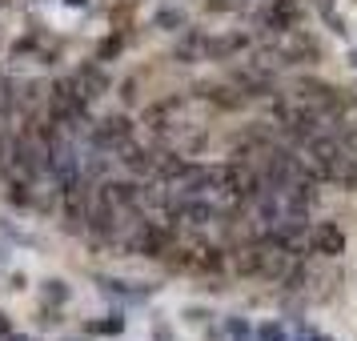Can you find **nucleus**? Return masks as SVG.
Masks as SVG:
<instances>
[{
	"label": "nucleus",
	"instance_id": "obj_1",
	"mask_svg": "<svg viewBox=\"0 0 357 341\" xmlns=\"http://www.w3.org/2000/svg\"><path fill=\"white\" fill-rule=\"evenodd\" d=\"M45 177V145L36 137V121H24V129L8 137V157H4V181H24L36 185Z\"/></svg>",
	"mask_w": 357,
	"mask_h": 341
},
{
	"label": "nucleus",
	"instance_id": "obj_2",
	"mask_svg": "<svg viewBox=\"0 0 357 341\" xmlns=\"http://www.w3.org/2000/svg\"><path fill=\"white\" fill-rule=\"evenodd\" d=\"M45 116H49V121H56V125L68 132V137H77V132H89V125H93L89 100H81L65 81H56L49 93H45Z\"/></svg>",
	"mask_w": 357,
	"mask_h": 341
},
{
	"label": "nucleus",
	"instance_id": "obj_3",
	"mask_svg": "<svg viewBox=\"0 0 357 341\" xmlns=\"http://www.w3.org/2000/svg\"><path fill=\"white\" fill-rule=\"evenodd\" d=\"M253 24L261 29V36H281L289 29H301V4L297 0H257Z\"/></svg>",
	"mask_w": 357,
	"mask_h": 341
},
{
	"label": "nucleus",
	"instance_id": "obj_4",
	"mask_svg": "<svg viewBox=\"0 0 357 341\" xmlns=\"http://www.w3.org/2000/svg\"><path fill=\"white\" fill-rule=\"evenodd\" d=\"M65 84L77 93L81 100H100L109 89H113V77H109V68L100 65V61H81V65H73L68 68V77H65Z\"/></svg>",
	"mask_w": 357,
	"mask_h": 341
},
{
	"label": "nucleus",
	"instance_id": "obj_5",
	"mask_svg": "<svg viewBox=\"0 0 357 341\" xmlns=\"http://www.w3.org/2000/svg\"><path fill=\"white\" fill-rule=\"evenodd\" d=\"M93 193H97V181L81 177L68 193H61V229L65 233H84L89 209H93Z\"/></svg>",
	"mask_w": 357,
	"mask_h": 341
},
{
	"label": "nucleus",
	"instance_id": "obj_6",
	"mask_svg": "<svg viewBox=\"0 0 357 341\" xmlns=\"http://www.w3.org/2000/svg\"><path fill=\"white\" fill-rule=\"evenodd\" d=\"M229 84L241 93L245 100H253V97H273L277 89H273V68H265L261 65V56L257 61H249V65H237V68H229Z\"/></svg>",
	"mask_w": 357,
	"mask_h": 341
},
{
	"label": "nucleus",
	"instance_id": "obj_7",
	"mask_svg": "<svg viewBox=\"0 0 357 341\" xmlns=\"http://www.w3.org/2000/svg\"><path fill=\"white\" fill-rule=\"evenodd\" d=\"M132 125L125 113H113L105 116V121H93L89 125V149H100V153H116L121 145H129L132 141Z\"/></svg>",
	"mask_w": 357,
	"mask_h": 341
},
{
	"label": "nucleus",
	"instance_id": "obj_8",
	"mask_svg": "<svg viewBox=\"0 0 357 341\" xmlns=\"http://www.w3.org/2000/svg\"><path fill=\"white\" fill-rule=\"evenodd\" d=\"M221 193L233 201H253L261 193V177L253 161H229L221 169Z\"/></svg>",
	"mask_w": 357,
	"mask_h": 341
},
{
	"label": "nucleus",
	"instance_id": "obj_9",
	"mask_svg": "<svg viewBox=\"0 0 357 341\" xmlns=\"http://www.w3.org/2000/svg\"><path fill=\"white\" fill-rule=\"evenodd\" d=\"M177 225H189V229H205L217 221V205H213L209 197H177V205L169 213Z\"/></svg>",
	"mask_w": 357,
	"mask_h": 341
},
{
	"label": "nucleus",
	"instance_id": "obj_10",
	"mask_svg": "<svg viewBox=\"0 0 357 341\" xmlns=\"http://www.w3.org/2000/svg\"><path fill=\"white\" fill-rule=\"evenodd\" d=\"M345 253V233L337 221H321V225H309V257H329L337 261Z\"/></svg>",
	"mask_w": 357,
	"mask_h": 341
},
{
	"label": "nucleus",
	"instance_id": "obj_11",
	"mask_svg": "<svg viewBox=\"0 0 357 341\" xmlns=\"http://www.w3.org/2000/svg\"><path fill=\"white\" fill-rule=\"evenodd\" d=\"M181 197H209L221 189V169H209V165H189L185 177L173 185Z\"/></svg>",
	"mask_w": 357,
	"mask_h": 341
},
{
	"label": "nucleus",
	"instance_id": "obj_12",
	"mask_svg": "<svg viewBox=\"0 0 357 341\" xmlns=\"http://www.w3.org/2000/svg\"><path fill=\"white\" fill-rule=\"evenodd\" d=\"M97 197H105L113 209L121 213H132V209H141V185L137 181H97Z\"/></svg>",
	"mask_w": 357,
	"mask_h": 341
},
{
	"label": "nucleus",
	"instance_id": "obj_13",
	"mask_svg": "<svg viewBox=\"0 0 357 341\" xmlns=\"http://www.w3.org/2000/svg\"><path fill=\"white\" fill-rule=\"evenodd\" d=\"M225 269H229V253L225 249H217V245H201V249H193V273L221 277Z\"/></svg>",
	"mask_w": 357,
	"mask_h": 341
},
{
	"label": "nucleus",
	"instance_id": "obj_14",
	"mask_svg": "<svg viewBox=\"0 0 357 341\" xmlns=\"http://www.w3.org/2000/svg\"><path fill=\"white\" fill-rule=\"evenodd\" d=\"M116 161L125 165L129 173H137V177H145V173H153V165H157V157L149 153V149H141L137 141H129V145L116 149Z\"/></svg>",
	"mask_w": 357,
	"mask_h": 341
},
{
	"label": "nucleus",
	"instance_id": "obj_15",
	"mask_svg": "<svg viewBox=\"0 0 357 341\" xmlns=\"http://www.w3.org/2000/svg\"><path fill=\"white\" fill-rule=\"evenodd\" d=\"M249 49V36L241 33H229V36H209V45H205V61H229V56H237V52Z\"/></svg>",
	"mask_w": 357,
	"mask_h": 341
},
{
	"label": "nucleus",
	"instance_id": "obj_16",
	"mask_svg": "<svg viewBox=\"0 0 357 341\" xmlns=\"http://www.w3.org/2000/svg\"><path fill=\"white\" fill-rule=\"evenodd\" d=\"M205 45H209V33H197V29H189V33L181 36V45L173 49V61H181V65L205 61Z\"/></svg>",
	"mask_w": 357,
	"mask_h": 341
},
{
	"label": "nucleus",
	"instance_id": "obj_17",
	"mask_svg": "<svg viewBox=\"0 0 357 341\" xmlns=\"http://www.w3.org/2000/svg\"><path fill=\"white\" fill-rule=\"evenodd\" d=\"M189 165L193 161H185V157H177V153H165V157H157V165H153V177L161 181V185H177Z\"/></svg>",
	"mask_w": 357,
	"mask_h": 341
},
{
	"label": "nucleus",
	"instance_id": "obj_18",
	"mask_svg": "<svg viewBox=\"0 0 357 341\" xmlns=\"http://www.w3.org/2000/svg\"><path fill=\"white\" fill-rule=\"evenodd\" d=\"M325 181H333L337 189H349V193H354V189H357V161H354V157H341V161L333 165V173H329Z\"/></svg>",
	"mask_w": 357,
	"mask_h": 341
},
{
	"label": "nucleus",
	"instance_id": "obj_19",
	"mask_svg": "<svg viewBox=\"0 0 357 341\" xmlns=\"http://www.w3.org/2000/svg\"><path fill=\"white\" fill-rule=\"evenodd\" d=\"M185 24H189L185 8H177V4H169V8H157V29H165V33H181Z\"/></svg>",
	"mask_w": 357,
	"mask_h": 341
},
{
	"label": "nucleus",
	"instance_id": "obj_20",
	"mask_svg": "<svg viewBox=\"0 0 357 341\" xmlns=\"http://www.w3.org/2000/svg\"><path fill=\"white\" fill-rule=\"evenodd\" d=\"M209 100L217 105V109H241L245 97L233 89V84H217V89H209Z\"/></svg>",
	"mask_w": 357,
	"mask_h": 341
},
{
	"label": "nucleus",
	"instance_id": "obj_21",
	"mask_svg": "<svg viewBox=\"0 0 357 341\" xmlns=\"http://www.w3.org/2000/svg\"><path fill=\"white\" fill-rule=\"evenodd\" d=\"M17 113V81L0 73V116H13Z\"/></svg>",
	"mask_w": 357,
	"mask_h": 341
},
{
	"label": "nucleus",
	"instance_id": "obj_22",
	"mask_svg": "<svg viewBox=\"0 0 357 341\" xmlns=\"http://www.w3.org/2000/svg\"><path fill=\"white\" fill-rule=\"evenodd\" d=\"M40 297H45L49 305H65V301L73 297V293H68L65 281H56V277H52V281H45V285H40Z\"/></svg>",
	"mask_w": 357,
	"mask_h": 341
},
{
	"label": "nucleus",
	"instance_id": "obj_23",
	"mask_svg": "<svg viewBox=\"0 0 357 341\" xmlns=\"http://www.w3.org/2000/svg\"><path fill=\"white\" fill-rule=\"evenodd\" d=\"M121 49H125V36H105L97 45V61L105 65V61H113V56H121Z\"/></svg>",
	"mask_w": 357,
	"mask_h": 341
},
{
	"label": "nucleus",
	"instance_id": "obj_24",
	"mask_svg": "<svg viewBox=\"0 0 357 341\" xmlns=\"http://www.w3.org/2000/svg\"><path fill=\"white\" fill-rule=\"evenodd\" d=\"M253 341H289V338H285V329L277 321H261L257 329H253Z\"/></svg>",
	"mask_w": 357,
	"mask_h": 341
},
{
	"label": "nucleus",
	"instance_id": "obj_25",
	"mask_svg": "<svg viewBox=\"0 0 357 341\" xmlns=\"http://www.w3.org/2000/svg\"><path fill=\"white\" fill-rule=\"evenodd\" d=\"M225 333L233 341H253V329H249V321H241V317H229L225 321Z\"/></svg>",
	"mask_w": 357,
	"mask_h": 341
},
{
	"label": "nucleus",
	"instance_id": "obj_26",
	"mask_svg": "<svg viewBox=\"0 0 357 341\" xmlns=\"http://www.w3.org/2000/svg\"><path fill=\"white\" fill-rule=\"evenodd\" d=\"M121 329H125V321H121V317H109V321L93 325V333H121Z\"/></svg>",
	"mask_w": 357,
	"mask_h": 341
},
{
	"label": "nucleus",
	"instance_id": "obj_27",
	"mask_svg": "<svg viewBox=\"0 0 357 341\" xmlns=\"http://www.w3.org/2000/svg\"><path fill=\"white\" fill-rule=\"evenodd\" d=\"M8 137H13V132H8L4 125H0V177H4V157H8Z\"/></svg>",
	"mask_w": 357,
	"mask_h": 341
},
{
	"label": "nucleus",
	"instance_id": "obj_28",
	"mask_svg": "<svg viewBox=\"0 0 357 341\" xmlns=\"http://www.w3.org/2000/svg\"><path fill=\"white\" fill-rule=\"evenodd\" d=\"M205 317H209L205 309H185V321H193V325H205Z\"/></svg>",
	"mask_w": 357,
	"mask_h": 341
},
{
	"label": "nucleus",
	"instance_id": "obj_29",
	"mask_svg": "<svg viewBox=\"0 0 357 341\" xmlns=\"http://www.w3.org/2000/svg\"><path fill=\"white\" fill-rule=\"evenodd\" d=\"M125 100H137V81H125Z\"/></svg>",
	"mask_w": 357,
	"mask_h": 341
},
{
	"label": "nucleus",
	"instance_id": "obj_30",
	"mask_svg": "<svg viewBox=\"0 0 357 341\" xmlns=\"http://www.w3.org/2000/svg\"><path fill=\"white\" fill-rule=\"evenodd\" d=\"M349 68L357 73V49H349Z\"/></svg>",
	"mask_w": 357,
	"mask_h": 341
},
{
	"label": "nucleus",
	"instance_id": "obj_31",
	"mask_svg": "<svg viewBox=\"0 0 357 341\" xmlns=\"http://www.w3.org/2000/svg\"><path fill=\"white\" fill-rule=\"evenodd\" d=\"M13 341H29V338H20V333H17V338H13Z\"/></svg>",
	"mask_w": 357,
	"mask_h": 341
},
{
	"label": "nucleus",
	"instance_id": "obj_32",
	"mask_svg": "<svg viewBox=\"0 0 357 341\" xmlns=\"http://www.w3.org/2000/svg\"><path fill=\"white\" fill-rule=\"evenodd\" d=\"M4 4H8V0H0V8H4Z\"/></svg>",
	"mask_w": 357,
	"mask_h": 341
},
{
	"label": "nucleus",
	"instance_id": "obj_33",
	"mask_svg": "<svg viewBox=\"0 0 357 341\" xmlns=\"http://www.w3.org/2000/svg\"><path fill=\"white\" fill-rule=\"evenodd\" d=\"M73 4H84V0H73Z\"/></svg>",
	"mask_w": 357,
	"mask_h": 341
}]
</instances>
